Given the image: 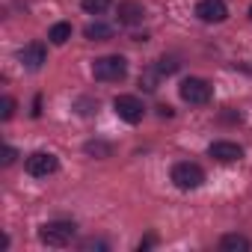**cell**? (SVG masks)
<instances>
[{"mask_svg": "<svg viewBox=\"0 0 252 252\" xmlns=\"http://www.w3.org/2000/svg\"><path fill=\"white\" fill-rule=\"evenodd\" d=\"M92 74H95V80H122L125 74H128V60L125 57H119V54H113V57H98L95 63H92Z\"/></svg>", "mask_w": 252, "mask_h": 252, "instance_id": "obj_1", "label": "cell"}, {"mask_svg": "<svg viewBox=\"0 0 252 252\" xmlns=\"http://www.w3.org/2000/svg\"><path fill=\"white\" fill-rule=\"evenodd\" d=\"M74 222H65V220H60V222H48V225H42V231H39V240L42 243H48V246H68L71 243V237H74Z\"/></svg>", "mask_w": 252, "mask_h": 252, "instance_id": "obj_2", "label": "cell"}, {"mask_svg": "<svg viewBox=\"0 0 252 252\" xmlns=\"http://www.w3.org/2000/svg\"><path fill=\"white\" fill-rule=\"evenodd\" d=\"M172 181H175L178 190H196V187L205 184V172H202V166H196V163H175Z\"/></svg>", "mask_w": 252, "mask_h": 252, "instance_id": "obj_3", "label": "cell"}, {"mask_svg": "<svg viewBox=\"0 0 252 252\" xmlns=\"http://www.w3.org/2000/svg\"><path fill=\"white\" fill-rule=\"evenodd\" d=\"M113 110L119 113V119H125L128 125H137V122H143V116H146V107H143V101H140L137 95H116Z\"/></svg>", "mask_w": 252, "mask_h": 252, "instance_id": "obj_4", "label": "cell"}, {"mask_svg": "<svg viewBox=\"0 0 252 252\" xmlns=\"http://www.w3.org/2000/svg\"><path fill=\"white\" fill-rule=\"evenodd\" d=\"M24 166H27V172H30L33 178H48V175H54V172L60 169V160H57V155H51V152H33V155L24 160Z\"/></svg>", "mask_w": 252, "mask_h": 252, "instance_id": "obj_5", "label": "cell"}, {"mask_svg": "<svg viewBox=\"0 0 252 252\" xmlns=\"http://www.w3.org/2000/svg\"><path fill=\"white\" fill-rule=\"evenodd\" d=\"M181 98H184L187 104L202 107V104L211 101V86H208L202 77H187V80L181 83Z\"/></svg>", "mask_w": 252, "mask_h": 252, "instance_id": "obj_6", "label": "cell"}, {"mask_svg": "<svg viewBox=\"0 0 252 252\" xmlns=\"http://www.w3.org/2000/svg\"><path fill=\"white\" fill-rule=\"evenodd\" d=\"M196 15H199L205 24H220V21H225L228 9H225V3H222V0H199Z\"/></svg>", "mask_w": 252, "mask_h": 252, "instance_id": "obj_7", "label": "cell"}, {"mask_svg": "<svg viewBox=\"0 0 252 252\" xmlns=\"http://www.w3.org/2000/svg\"><path fill=\"white\" fill-rule=\"evenodd\" d=\"M208 155H211L214 160H220V163H234V160H240V158H243V149H240L237 143L220 140V143H211Z\"/></svg>", "mask_w": 252, "mask_h": 252, "instance_id": "obj_8", "label": "cell"}, {"mask_svg": "<svg viewBox=\"0 0 252 252\" xmlns=\"http://www.w3.org/2000/svg\"><path fill=\"white\" fill-rule=\"evenodd\" d=\"M18 60H21V65L30 68V71L42 68V63H45V45H42V42H30V45L18 54Z\"/></svg>", "mask_w": 252, "mask_h": 252, "instance_id": "obj_9", "label": "cell"}, {"mask_svg": "<svg viewBox=\"0 0 252 252\" xmlns=\"http://www.w3.org/2000/svg\"><path fill=\"white\" fill-rule=\"evenodd\" d=\"M143 18H146V9L140 3H131V0L128 3H119V21L122 24H140Z\"/></svg>", "mask_w": 252, "mask_h": 252, "instance_id": "obj_10", "label": "cell"}, {"mask_svg": "<svg viewBox=\"0 0 252 252\" xmlns=\"http://www.w3.org/2000/svg\"><path fill=\"white\" fill-rule=\"evenodd\" d=\"M83 36H86L89 42H107V39L113 36V27H110V24H101V21H92V24L83 30Z\"/></svg>", "mask_w": 252, "mask_h": 252, "instance_id": "obj_11", "label": "cell"}, {"mask_svg": "<svg viewBox=\"0 0 252 252\" xmlns=\"http://www.w3.org/2000/svg\"><path fill=\"white\" fill-rule=\"evenodd\" d=\"M220 249L222 252H249V240L243 234H225L220 240Z\"/></svg>", "mask_w": 252, "mask_h": 252, "instance_id": "obj_12", "label": "cell"}, {"mask_svg": "<svg viewBox=\"0 0 252 252\" xmlns=\"http://www.w3.org/2000/svg\"><path fill=\"white\" fill-rule=\"evenodd\" d=\"M48 39H51L54 45H65V42L71 39V24H54L51 33H48Z\"/></svg>", "mask_w": 252, "mask_h": 252, "instance_id": "obj_13", "label": "cell"}, {"mask_svg": "<svg viewBox=\"0 0 252 252\" xmlns=\"http://www.w3.org/2000/svg\"><path fill=\"white\" fill-rule=\"evenodd\" d=\"M80 6L89 12V15H104L110 9V0H80Z\"/></svg>", "mask_w": 252, "mask_h": 252, "instance_id": "obj_14", "label": "cell"}, {"mask_svg": "<svg viewBox=\"0 0 252 252\" xmlns=\"http://www.w3.org/2000/svg\"><path fill=\"white\" fill-rule=\"evenodd\" d=\"M113 146L110 143H86V155H95V158H110Z\"/></svg>", "mask_w": 252, "mask_h": 252, "instance_id": "obj_15", "label": "cell"}, {"mask_svg": "<svg viewBox=\"0 0 252 252\" xmlns=\"http://www.w3.org/2000/svg\"><path fill=\"white\" fill-rule=\"evenodd\" d=\"M158 74H160V71H146V74L140 77V86H143V89H149V92H152V89H158Z\"/></svg>", "mask_w": 252, "mask_h": 252, "instance_id": "obj_16", "label": "cell"}, {"mask_svg": "<svg viewBox=\"0 0 252 252\" xmlns=\"http://www.w3.org/2000/svg\"><path fill=\"white\" fill-rule=\"evenodd\" d=\"M12 113H15V98H3V104H0V116L3 119H12Z\"/></svg>", "mask_w": 252, "mask_h": 252, "instance_id": "obj_17", "label": "cell"}, {"mask_svg": "<svg viewBox=\"0 0 252 252\" xmlns=\"http://www.w3.org/2000/svg\"><path fill=\"white\" fill-rule=\"evenodd\" d=\"M175 68H178V63H175L172 57H169V60L163 57V60H160V65H158V71H160V74H172Z\"/></svg>", "mask_w": 252, "mask_h": 252, "instance_id": "obj_18", "label": "cell"}, {"mask_svg": "<svg viewBox=\"0 0 252 252\" xmlns=\"http://www.w3.org/2000/svg\"><path fill=\"white\" fill-rule=\"evenodd\" d=\"M15 158H18V152H15L12 146H6V149H3V166H12Z\"/></svg>", "mask_w": 252, "mask_h": 252, "instance_id": "obj_19", "label": "cell"}, {"mask_svg": "<svg viewBox=\"0 0 252 252\" xmlns=\"http://www.w3.org/2000/svg\"><path fill=\"white\" fill-rule=\"evenodd\" d=\"M249 15H252V9H249Z\"/></svg>", "mask_w": 252, "mask_h": 252, "instance_id": "obj_20", "label": "cell"}]
</instances>
